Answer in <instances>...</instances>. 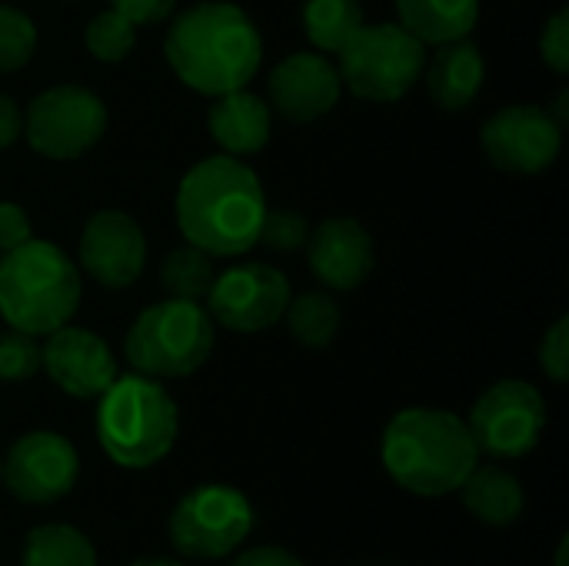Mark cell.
Returning <instances> with one entry per match:
<instances>
[{
	"instance_id": "6da1fadb",
	"label": "cell",
	"mask_w": 569,
	"mask_h": 566,
	"mask_svg": "<svg viewBox=\"0 0 569 566\" xmlns=\"http://www.w3.org/2000/svg\"><path fill=\"white\" fill-rule=\"evenodd\" d=\"M163 57L183 87L213 100L257 77L263 37L240 3L200 0L173 13L163 37Z\"/></svg>"
},
{
	"instance_id": "7a4b0ae2",
	"label": "cell",
	"mask_w": 569,
	"mask_h": 566,
	"mask_svg": "<svg viewBox=\"0 0 569 566\" xmlns=\"http://www.w3.org/2000/svg\"><path fill=\"white\" fill-rule=\"evenodd\" d=\"M173 210L187 244L210 257H243L257 247L267 193L250 163L213 153L183 173Z\"/></svg>"
},
{
	"instance_id": "3957f363",
	"label": "cell",
	"mask_w": 569,
	"mask_h": 566,
	"mask_svg": "<svg viewBox=\"0 0 569 566\" xmlns=\"http://www.w3.org/2000/svg\"><path fill=\"white\" fill-rule=\"evenodd\" d=\"M387 474L417 497H447L480 464V450L463 417L440 407L400 410L380 444Z\"/></svg>"
},
{
	"instance_id": "277c9868",
	"label": "cell",
	"mask_w": 569,
	"mask_h": 566,
	"mask_svg": "<svg viewBox=\"0 0 569 566\" xmlns=\"http://www.w3.org/2000/svg\"><path fill=\"white\" fill-rule=\"evenodd\" d=\"M80 297L83 274L57 244L30 237L0 254V317L7 327L47 337L77 317Z\"/></svg>"
},
{
	"instance_id": "5b68a950",
	"label": "cell",
	"mask_w": 569,
	"mask_h": 566,
	"mask_svg": "<svg viewBox=\"0 0 569 566\" xmlns=\"http://www.w3.org/2000/svg\"><path fill=\"white\" fill-rule=\"evenodd\" d=\"M180 434V410L163 380L143 374H117L97 397V440L103 454L123 470H147L160 464Z\"/></svg>"
},
{
	"instance_id": "8992f818",
	"label": "cell",
	"mask_w": 569,
	"mask_h": 566,
	"mask_svg": "<svg viewBox=\"0 0 569 566\" xmlns=\"http://www.w3.org/2000/svg\"><path fill=\"white\" fill-rule=\"evenodd\" d=\"M217 344V324L207 307L190 300H157L143 307L127 337L123 354L130 367L153 380H180L197 374Z\"/></svg>"
},
{
	"instance_id": "52a82bcc",
	"label": "cell",
	"mask_w": 569,
	"mask_h": 566,
	"mask_svg": "<svg viewBox=\"0 0 569 566\" xmlns=\"http://www.w3.org/2000/svg\"><path fill=\"white\" fill-rule=\"evenodd\" d=\"M427 47L397 20L363 23L340 50L337 70L343 90L370 103L403 100L423 77Z\"/></svg>"
},
{
	"instance_id": "ba28073f",
	"label": "cell",
	"mask_w": 569,
	"mask_h": 566,
	"mask_svg": "<svg viewBox=\"0 0 569 566\" xmlns=\"http://www.w3.org/2000/svg\"><path fill=\"white\" fill-rule=\"evenodd\" d=\"M107 133V103L80 83H53L23 110V140L33 153L70 163L90 153Z\"/></svg>"
},
{
	"instance_id": "9c48e42d",
	"label": "cell",
	"mask_w": 569,
	"mask_h": 566,
	"mask_svg": "<svg viewBox=\"0 0 569 566\" xmlns=\"http://www.w3.org/2000/svg\"><path fill=\"white\" fill-rule=\"evenodd\" d=\"M253 530L250 500L227 484H207L180 497L167 534L173 550L197 560H220L233 554Z\"/></svg>"
},
{
	"instance_id": "30bf717a",
	"label": "cell",
	"mask_w": 569,
	"mask_h": 566,
	"mask_svg": "<svg viewBox=\"0 0 569 566\" xmlns=\"http://www.w3.org/2000/svg\"><path fill=\"white\" fill-rule=\"evenodd\" d=\"M467 427L480 454L517 460L540 444L547 430V400L527 380H497L473 404Z\"/></svg>"
},
{
	"instance_id": "8fae6325",
	"label": "cell",
	"mask_w": 569,
	"mask_h": 566,
	"mask_svg": "<svg viewBox=\"0 0 569 566\" xmlns=\"http://www.w3.org/2000/svg\"><path fill=\"white\" fill-rule=\"evenodd\" d=\"M480 147L497 170L533 177L557 163L563 150V127L540 103H507L483 120Z\"/></svg>"
},
{
	"instance_id": "7c38bea8",
	"label": "cell",
	"mask_w": 569,
	"mask_h": 566,
	"mask_svg": "<svg viewBox=\"0 0 569 566\" xmlns=\"http://www.w3.org/2000/svg\"><path fill=\"white\" fill-rule=\"evenodd\" d=\"M293 290L270 264H233L217 274L207 294V314L217 327L233 334H263L283 320Z\"/></svg>"
},
{
	"instance_id": "4fadbf2b",
	"label": "cell",
	"mask_w": 569,
	"mask_h": 566,
	"mask_svg": "<svg viewBox=\"0 0 569 566\" xmlns=\"http://www.w3.org/2000/svg\"><path fill=\"white\" fill-rule=\"evenodd\" d=\"M80 477V457L73 444L53 430H30L23 434L10 454L3 457L0 480L3 487L30 507L57 504L73 490Z\"/></svg>"
},
{
	"instance_id": "5bb4252c",
	"label": "cell",
	"mask_w": 569,
	"mask_h": 566,
	"mask_svg": "<svg viewBox=\"0 0 569 566\" xmlns=\"http://www.w3.org/2000/svg\"><path fill=\"white\" fill-rule=\"evenodd\" d=\"M77 267L103 290H127L147 267L143 227L117 207L87 217L77 244Z\"/></svg>"
},
{
	"instance_id": "9a60e30c",
	"label": "cell",
	"mask_w": 569,
	"mask_h": 566,
	"mask_svg": "<svg viewBox=\"0 0 569 566\" xmlns=\"http://www.w3.org/2000/svg\"><path fill=\"white\" fill-rule=\"evenodd\" d=\"M343 97L337 63L320 50L287 53L267 77V103L290 123H313L327 117Z\"/></svg>"
},
{
	"instance_id": "2e32d148",
	"label": "cell",
	"mask_w": 569,
	"mask_h": 566,
	"mask_svg": "<svg viewBox=\"0 0 569 566\" xmlns=\"http://www.w3.org/2000/svg\"><path fill=\"white\" fill-rule=\"evenodd\" d=\"M40 350V370L50 377L57 390H63L73 400H97L117 380L113 350L93 330L63 324L60 330L47 334V344Z\"/></svg>"
},
{
	"instance_id": "e0dca14e",
	"label": "cell",
	"mask_w": 569,
	"mask_h": 566,
	"mask_svg": "<svg viewBox=\"0 0 569 566\" xmlns=\"http://www.w3.org/2000/svg\"><path fill=\"white\" fill-rule=\"evenodd\" d=\"M310 274L330 294H350L363 287L377 267V247L370 230L353 217H327L310 227L307 237Z\"/></svg>"
},
{
	"instance_id": "ac0fdd59",
	"label": "cell",
	"mask_w": 569,
	"mask_h": 566,
	"mask_svg": "<svg viewBox=\"0 0 569 566\" xmlns=\"http://www.w3.org/2000/svg\"><path fill=\"white\" fill-rule=\"evenodd\" d=\"M207 130H210L213 143L220 147V153L243 160V157L260 153L270 143L273 110H270L267 97L240 87V90L213 97V103L207 110Z\"/></svg>"
},
{
	"instance_id": "d6986e66",
	"label": "cell",
	"mask_w": 569,
	"mask_h": 566,
	"mask_svg": "<svg viewBox=\"0 0 569 566\" xmlns=\"http://www.w3.org/2000/svg\"><path fill=\"white\" fill-rule=\"evenodd\" d=\"M420 80L427 83V93H430V100L440 110L460 113L483 90V80H487L483 50L470 37L440 43L437 53L427 57V67H423V77Z\"/></svg>"
},
{
	"instance_id": "ffe728a7",
	"label": "cell",
	"mask_w": 569,
	"mask_h": 566,
	"mask_svg": "<svg viewBox=\"0 0 569 566\" xmlns=\"http://www.w3.org/2000/svg\"><path fill=\"white\" fill-rule=\"evenodd\" d=\"M397 23L407 27L423 47H440L473 33L480 0H393Z\"/></svg>"
},
{
	"instance_id": "44dd1931",
	"label": "cell",
	"mask_w": 569,
	"mask_h": 566,
	"mask_svg": "<svg viewBox=\"0 0 569 566\" xmlns=\"http://www.w3.org/2000/svg\"><path fill=\"white\" fill-rule=\"evenodd\" d=\"M463 504L467 510L487 524V527H510L520 514H523V484L503 470V467H473V474L463 480Z\"/></svg>"
},
{
	"instance_id": "7402d4cb",
	"label": "cell",
	"mask_w": 569,
	"mask_h": 566,
	"mask_svg": "<svg viewBox=\"0 0 569 566\" xmlns=\"http://www.w3.org/2000/svg\"><path fill=\"white\" fill-rule=\"evenodd\" d=\"M283 324L300 347L323 350L337 340L343 327V310L330 290H303L290 297L283 310Z\"/></svg>"
},
{
	"instance_id": "603a6c76",
	"label": "cell",
	"mask_w": 569,
	"mask_h": 566,
	"mask_svg": "<svg viewBox=\"0 0 569 566\" xmlns=\"http://www.w3.org/2000/svg\"><path fill=\"white\" fill-rule=\"evenodd\" d=\"M213 260L217 257H210L207 250H200V247H193L187 240L180 247H173L163 257L160 274H157L163 297H170V300H190V304L207 300V294H210V287L217 280Z\"/></svg>"
},
{
	"instance_id": "cb8c5ba5",
	"label": "cell",
	"mask_w": 569,
	"mask_h": 566,
	"mask_svg": "<svg viewBox=\"0 0 569 566\" xmlns=\"http://www.w3.org/2000/svg\"><path fill=\"white\" fill-rule=\"evenodd\" d=\"M23 566H97V547L70 524H43L27 534Z\"/></svg>"
},
{
	"instance_id": "d4e9b609",
	"label": "cell",
	"mask_w": 569,
	"mask_h": 566,
	"mask_svg": "<svg viewBox=\"0 0 569 566\" xmlns=\"http://www.w3.org/2000/svg\"><path fill=\"white\" fill-rule=\"evenodd\" d=\"M300 20L320 53H337L367 23L360 0H303Z\"/></svg>"
},
{
	"instance_id": "484cf974",
	"label": "cell",
	"mask_w": 569,
	"mask_h": 566,
	"mask_svg": "<svg viewBox=\"0 0 569 566\" xmlns=\"http://www.w3.org/2000/svg\"><path fill=\"white\" fill-rule=\"evenodd\" d=\"M83 47L100 63H123L133 53V47H137V27L123 13L107 7V10H100V13H93L87 20Z\"/></svg>"
},
{
	"instance_id": "4316f807",
	"label": "cell",
	"mask_w": 569,
	"mask_h": 566,
	"mask_svg": "<svg viewBox=\"0 0 569 566\" xmlns=\"http://www.w3.org/2000/svg\"><path fill=\"white\" fill-rule=\"evenodd\" d=\"M37 50V23L27 10L0 3V73H17Z\"/></svg>"
},
{
	"instance_id": "83f0119b",
	"label": "cell",
	"mask_w": 569,
	"mask_h": 566,
	"mask_svg": "<svg viewBox=\"0 0 569 566\" xmlns=\"http://www.w3.org/2000/svg\"><path fill=\"white\" fill-rule=\"evenodd\" d=\"M307 237H310L307 214H300L293 207H267V214L260 220L257 247H263L270 254H297L307 247Z\"/></svg>"
},
{
	"instance_id": "f1b7e54d",
	"label": "cell",
	"mask_w": 569,
	"mask_h": 566,
	"mask_svg": "<svg viewBox=\"0 0 569 566\" xmlns=\"http://www.w3.org/2000/svg\"><path fill=\"white\" fill-rule=\"evenodd\" d=\"M43 350L33 334L3 327L0 330V384H27L40 374Z\"/></svg>"
},
{
	"instance_id": "f546056e",
	"label": "cell",
	"mask_w": 569,
	"mask_h": 566,
	"mask_svg": "<svg viewBox=\"0 0 569 566\" xmlns=\"http://www.w3.org/2000/svg\"><path fill=\"white\" fill-rule=\"evenodd\" d=\"M540 57L543 63L567 77L569 73V7H560L547 23H543V33H540Z\"/></svg>"
},
{
	"instance_id": "4dcf8cb0",
	"label": "cell",
	"mask_w": 569,
	"mask_h": 566,
	"mask_svg": "<svg viewBox=\"0 0 569 566\" xmlns=\"http://www.w3.org/2000/svg\"><path fill=\"white\" fill-rule=\"evenodd\" d=\"M540 367L553 384H567L569 377V317L563 314L540 340Z\"/></svg>"
},
{
	"instance_id": "1f68e13d",
	"label": "cell",
	"mask_w": 569,
	"mask_h": 566,
	"mask_svg": "<svg viewBox=\"0 0 569 566\" xmlns=\"http://www.w3.org/2000/svg\"><path fill=\"white\" fill-rule=\"evenodd\" d=\"M110 10L123 13L133 27H157L177 13V0H107Z\"/></svg>"
},
{
	"instance_id": "d6a6232c",
	"label": "cell",
	"mask_w": 569,
	"mask_h": 566,
	"mask_svg": "<svg viewBox=\"0 0 569 566\" xmlns=\"http://www.w3.org/2000/svg\"><path fill=\"white\" fill-rule=\"evenodd\" d=\"M33 237V227H30V217L20 203H10V200H0V254H10L17 250L20 244H27Z\"/></svg>"
},
{
	"instance_id": "836d02e7",
	"label": "cell",
	"mask_w": 569,
	"mask_h": 566,
	"mask_svg": "<svg viewBox=\"0 0 569 566\" xmlns=\"http://www.w3.org/2000/svg\"><path fill=\"white\" fill-rule=\"evenodd\" d=\"M23 137V110L10 93H0V150H10Z\"/></svg>"
},
{
	"instance_id": "e575fe53",
	"label": "cell",
	"mask_w": 569,
	"mask_h": 566,
	"mask_svg": "<svg viewBox=\"0 0 569 566\" xmlns=\"http://www.w3.org/2000/svg\"><path fill=\"white\" fill-rule=\"evenodd\" d=\"M230 566H303V560H297L283 547H257V550L240 554Z\"/></svg>"
},
{
	"instance_id": "d590c367",
	"label": "cell",
	"mask_w": 569,
	"mask_h": 566,
	"mask_svg": "<svg viewBox=\"0 0 569 566\" xmlns=\"http://www.w3.org/2000/svg\"><path fill=\"white\" fill-rule=\"evenodd\" d=\"M133 566H183L177 560H167V557H147V560H137Z\"/></svg>"
},
{
	"instance_id": "8d00e7d4",
	"label": "cell",
	"mask_w": 569,
	"mask_h": 566,
	"mask_svg": "<svg viewBox=\"0 0 569 566\" xmlns=\"http://www.w3.org/2000/svg\"><path fill=\"white\" fill-rule=\"evenodd\" d=\"M567 554H569V540L563 537L560 547H557V566H567Z\"/></svg>"
},
{
	"instance_id": "74e56055",
	"label": "cell",
	"mask_w": 569,
	"mask_h": 566,
	"mask_svg": "<svg viewBox=\"0 0 569 566\" xmlns=\"http://www.w3.org/2000/svg\"><path fill=\"white\" fill-rule=\"evenodd\" d=\"M0 467H3V460H0Z\"/></svg>"
}]
</instances>
